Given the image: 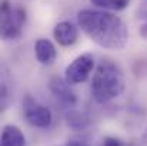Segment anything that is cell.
Here are the masks:
<instances>
[{"instance_id": "1", "label": "cell", "mask_w": 147, "mask_h": 146, "mask_svg": "<svg viewBox=\"0 0 147 146\" xmlns=\"http://www.w3.org/2000/svg\"><path fill=\"white\" fill-rule=\"evenodd\" d=\"M79 27L100 48L121 50L129 42L126 23L107 10L84 9L77 14Z\"/></svg>"}, {"instance_id": "2", "label": "cell", "mask_w": 147, "mask_h": 146, "mask_svg": "<svg viewBox=\"0 0 147 146\" xmlns=\"http://www.w3.org/2000/svg\"><path fill=\"white\" fill-rule=\"evenodd\" d=\"M124 89L126 79L121 69L110 60L101 62L97 66L92 80V93L94 100L97 103H107L121 96Z\"/></svg>"}, {"instance_id": "3", "label": "cell", "mask_w": 147, "mask_h": 146, "mask_svg": "<svg viewBox=\"0 0 147 146\" xmlns=\"http://www.w3.org/2000/svg\"><path fill=\"white\" fill-rule=\"evenodd\" d=\"M26 24V10L19 6H11L7 0L1 1L0 7V32L4 40H14L22 36Z\"/></svg>"}, {"instance_id": "4", "label": "cell", "mask_w": 147, "mask_h": 146, "mask_svg": "<svg viewBox=\"0 0 147 146\" xmlns=\"http://www.w3.org/2000/svg\"><path fill=\"white\" fill-rule=\"evenodd\" d=\"M23 112H24V119L33 128L47 129L53 122V115L49 107L40 105L30 95L24 96L23 99Z\"/></svg>"}, {"instance_id": "5", "label": "cell", "mask_w": 147, "mask_h": 146, "mask_svg": "<svg viewBox=\"0 0 147 146\" xmlns=\"http://www.w3.org/2000/svg\"><path fill=\"white\" fill-rule=\"evenodd\" d=\"M94 69V56L92 53H83L77 56L64 70V79L70 85H79L89 79Z\"/></svg>"}, {"instance_id": "6", "label": "cell", "mask_w": 147, "mask_h": 146, "mask_svg": "<svg viewBox=\"0 0 147 146\" xmlns=\"http://www.w3.org/2000/svg\"><path fill=\"white\" fill-rule=\"evenodd\" d=\"M49 89L53 93V96H56L61 103L67 105V106H74L77 103V96L71 89V85L60 77V76H53L49 80Z\"/></svg>"}, {"instance_id": "7", "label": "cell", "mask_w": 147, "mask_h": 146, "mask_svg": "<svg viewBox=\"0 0 147 146\" xmlns=\"http://www.w3.org/2000/svg\"><path fill=\"white\" fill-rule=\"evenodd\" d=\"M53 36L56 39V42L60 46H71L77 42L79 37V29L76 27V24H73L71 22H60L54 26L53 29Z\"/></svg>"}, {"instance_id": "8", "label": "cell", "mask_w": 147, "mask_h": 146, "mask_svg": "<svg viewBox=\"0 0 147 146\" xmlns=\"http://www.w3.org/2000/svg\"><path fill=\"white\" fill-rule=\"evenodd\" d=\"M34 56L42 65H50L56 60L57 52L54 45L47 39H39L34 43Z\"/></svg>"}, {"instance_id": "9", "label": "cell", "mask_w": 147, "mask_h": 146, "mask_svg": "<svg viewBox=\"0 0 147 146\" xmlns=\"http://www.w3.org/2000/svg\"><path fill=\"white\" fill-rule=\"evenodd\" d=\"M0 146H26L24 133L14 125H6L1 130Z\"/></svg>"}, {"instance_id": "10", "label": "cell", "mask_w": 147, "mask_h": 146, "mask_svg": "<svg viewBox=\"0 0 147 146\" xmlns=\"http://www.w3.org/2000/svg\"><path fill=\"white\" fill-rule=\"evenodd\" d=\"M90 3L101 10L120 12V10H124L130 4V0H90Z\"/></svg>"}, {"instance_id": "11", "label": "cell", "mask_w": 147, "mask_h": 146, "mask_svg": "<svg viewBox=\"0 0 147 146\" xmlns=\"http://www.w3.org/2000/svg\"><path fill=\"white\" fill-rule=\"evenodd\" d=\"M66 120H67V125L76 130H82L87 126V119L77 110H70L67 112L66 115Z\"/></svg>"}, {"instance_id": "12", "label": "cell", "mask_w": 147, "mask_h": 146, "mask_svg": "<svg viewBox=\"0 0 147 146\" xmlns=\"http://www.w3.org/2000/svg\"><path fill=\"white\" fill-rule=\"evenodd\" d=\"M1 97H0V102H1V109L4 110L9 103H10V99H11V92H10V85H9V80H7V76L6 73H3L1 76Z\"/></svg>"}, {"instance_id": "13", "label": "cell", "mask_w": 147, "mask_h": 146, "mask_svg": "<svg viewBox=\"0 0 147 146\" xmlns=\"http://www.w3.org/2000/svg\"><path fill=\"white\" fill-rule=\"evenodd\" d=\"M137 16L140 19H147V0H143L139 10H137Z\"/></svg>"}, {"instance_id": "14", "label": "cell", "mask_w": 147, "mask_h": 146, "mask_svg": "<svg viewBox=\"0 0 147 146\" xmlns=\"http://www.w3.org/2000/svg\"><path fill=\"white\" fill-rule=\"evenodd\" d=\"M100 146H121V143H120V141L116 139V138H106Z\"/></svg>"}, {"instance_id": "15", "label": "cell", "mask_w": 147, "mask_h": 146, "mask_svg": "<svg viewBox=\"0 0 147 146\" xmlns=\"http://www.w3.org/2000/svg\"><path fill=\"white\" fill-rule=\"evenodd\" d=\"M140 36L147 42V22L140 26Z\"/></svg>"}, {"instance_id": "16", "label": "cell", "mask_w": 147, "mask_h": 146, "mask_svg": "<svg viewBox=\"0 0 147 146\" xmlns=\"http://www.w3.org/2000/svg\"><path fill=\"white\" fill-rule=\"evenodd\" d=\"M66 146H89V145L86 142H83V141H69Z\"/></svg>"}, {"instance_id": "17", "label": "cell", "mask_w": 147, "mask_h": 146, "mask_svg": "<svg viewBox=\"0 0 147 146\" xmlns=\"http://www.w3.org/2000/svg\"><path fill=\"white\" fill-rule=\"evenodd\" d=\"M146 138H147V130H146Z\"/></svg>"}, {"instance_id": "18", "label": "cell", "mask_w": 147, "mask_h": 146, "mask_svg": "<svg viewBox=\"0 0 147 146\" xmlns=\"http://www.w3.org/2000/svg\"><path fill=\"white\" fill-rule=\"evenodd\" d=\"M64 146H66V145H64Z\"/></svg>"}]
</instances>
